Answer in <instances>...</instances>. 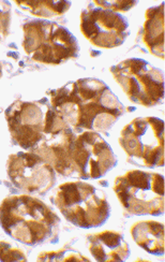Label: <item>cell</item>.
I'll list each match as a JSON object with an SVG mask.
<instances>
[{
    "instance_id": "obj_1",
    "label": "cell",
    "mask_w": 165,
    "mask_h": 262,
    "mask_svg": "<svg viewBox=\"0 0 165 262\" xmlns=\"http://www.w3.org/2000/svg\"><path fill=\"white\" fill-rule=\"evenodd\" d=\"M102 240L108 246H116L119 243V236L114 233H105L102 235Z\"/></svg>"
},
{
    "instance_id": "obj_2",
    "label": "cell",
    "mask_w": 165,
    "mask_h": 262,
    "mask_svg": "<svg viewBox=\"0 0 165 262\" xmlns=\"http://www.w3.org/2000/svg\"><path fill=\"white\" fill-rule=\"evenodd\" d=\"M155 191L160 195L163 193V178L161 176H158V181L155 182Z\"/></svg>"
},
{
    "instance_id": "obj_3",
    "label": "cell",
    "mask_w": 165,
    "mask_h": 262,
    "mask_svg": "<svg viewBox=\"0 0 165 262\" xmlns=\"http://www.w3.org/2000/svg\"><path fill=\"white\" fill-rule=\"evenodd\" d=\"M92 176L93 177H99L101 175V172H100V169H99L98 163L92 161Z\"/></svg>"
},
{
    "instance_id": "obj_4",
    "label": "cell",
    "mask_w": 165,
    "mask_h": 262,
    "mask_svg": "<svg viewBox=\"0 0 165 262\" xmlns=\"http://www.w3.org/2000/svg\"><path fill=\"white\" fill-rule=\"evenodd\" d=\"M83 94H84L85 98H87V99H90L95 96V91H92V90H84Z\"/></svg>"
}]
</instances>
